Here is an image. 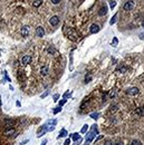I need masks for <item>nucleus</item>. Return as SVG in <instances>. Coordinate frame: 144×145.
<instances>
[{"mask_svg": "<svg viewBox=\"0 0 144 145\" xmlns=\"http://www.w3.org/2000/svg\"><path fill=\"white\" fill-rule=\"evenodd\" d=\"M97 134H98V127H97L96 124H94V125H92V127H91V131H89V132L87 133V135H86V138H85L86 144L85 145H88L89 143L96 137Z\"/></svg>", "mask_w": 144, "mask_h": 145, "instance_id": "1", "label": "nucleus"}, {"mask_svg": "<svg viewBox=\"0 0 144 145\" xmlns=\"http://www.w3.org/2000/svg\"><path fill=\"white\" fill-rule=\"evenodd\" d=\"M55 129V126L54 125H50V124H44L42 126H40L38 129V132H37V137H41L42 135H45L47 132H53Z\"/></svg>", "mask_w": 144, "mask_h": 145, "instance_id": "2", "label": "nucleus"}, {"mask_svg": "<svg viewBox=\"0 0 144 145\" xmlns=\"http://www.w3.org/2000/svg\"><path fill=\"white\" fill-rule=\"evenodd\" d=\"M140 93V90L137 87H130L126 89V94L130 95V96H134V95H137Z\"/></svg>", "mask_w": 144, "mask_h": 145, "instance_id": "3", "label": "nucleus"}, {"mask_svg": "<svg viewBox=\"0 0 144 145\" xmlns=\"http://www.w3.org/2000/svg\"><path fill=\"white\" fill-rule=\"evenodd\" d=\"M89 31H91V34H97L98 31H99V26H98L97 24H93V25H91Z\"/></svg>", "mask_w": 144, "mask_h": 145, "instance_id": "4", "label": "nucleus"}, {"mask_svg": "<svg viewBox=\"0 0 144 145\" xmlns=\"http://www.w3.org/2000/svg\"><path fill=\"white\" fill-rule=\"evenodd\" d=\"M30 61H31V57H30L29 55H26L22 57V60H21V64L24 65V66H26V65L30 64Z\"/></svg>", "mask_w": 144, "mask_h": 145, "instance_id": "5", "label": "nucleus"}, {"mask_svg": "<svg viewBox=\"0 0 144 145\" xmlns=\"http://www.w3.org/2000/svg\"><path fill=\"white\" fill-rule=\"evenodd\" d=\"M133 7H134L133 1H127L126 4H124V6H123L124 10H126V11H128V10H132V9H133Z\"/></svg>", "mask_w": 144, "mask_h": 145, "instance_id": "6", "label": "nucleus"}, {"mask_svg": "<svg viewBox=\"0 0 144 145\" xmlns=\"http://www.w3.org/2000/svg\"><path fill=\"white\" fill-rule=\"evenodd\" d=\"M29 35V27L28 26H24L21 28V36L22 37H27Z\"/></svg>", "mask_w": 144, "mask_h": 145, "instance_id": "7", "label": "nucleus"}, {"mask_svg": "<svg viewBox=\"0 0 144 145\" xmlns=\"http://www.w3.org/2000/svg\"><path fill=\"white\" fill-rule=\"evenodd\" d=\"M15 123H16L15 120H10V118H9V120L4 121V126H6L7 128H11L13 125H15Z\"/></svg>", "mask_w": 144, "mask_h": 145, "instance_id": "8", "label": "nucleus"}, {"mask_svg": "<svg viewBox=\"0 0 144 145\" xmlns=\"http://www.w3.org/2000/svg\"><path fill=\"white\" fill-rule=\"evenodd\" d=\"M49 22H50L51 26H57L58 24H59V18L57 17V16H53V17L50 18Z\"/></svg>", "mask_w": 144, "mask_h": 145, "instance_id": "9", "label": "nucleus"}, {"mask_svg": "<svg viewBox=\"0 0 144 145\" xmlns=\"http://www.w3.org/2000/svg\"><path fill=\"white\" fill-rule=\"evenodd\" d=\"M44 35H45V30H44V28L42 27H38L37 29H36V36L37 37H44Z\"/></svg>", "mask_w": 144, "mask_h": 145, "instance_id": "10", "label": "nucleus"}, {"mask_svg": "<svg viewBox=\"0 0 144 145\" xmlns=\"http://www.w3.org/2000/svg\"><path fill=\"white\" fill-rule=\"evenodd\" d=\"M11 134H15V128H8V129H6L4 132V135H6V136H10Z\"/></svg>", "mask_w": 144, "mask_h": 145, "instance_id": "11", "label": "nucleus"}, {"mask_svg": "<svg viewBox=\"0 0 144 145\" xmlns=\"http://www.w3.org/2000/svg\"><path fill=\"white\" fill-rule=\"evenodd\" d=\"M134 115H137L139 117H142L143 116V107H140V108H137L134 113H133Z\"/></svg>", "mask_w": 144, "mask_h": 145, "instance_id": "12", "label": "nucleus"}, {"mask_svg": "<svg viewBox=\"0 0 144 145\" xmlns=\"http://www.w3.org/2000/svg\"><path fill=\"white\" fill-rule=\"evenodd\" d=\"M106 13H107V7H102V8L99 9V11H98L99 16H105Z\"/></svg>", "mask_w": 144, "mask_h": 145, "instance_id": "13", "label": "nucleus"}, {"mask_svg": "<svg viewBox=\"0 0 144 145\" xmlns=\"http://www.w3.org/2000/svg\"><path fill=\"white\" fill-rule=\"evenodd\" d=\"M40 74H41L42 76H46L47 74H48V66H44V67H41V69H40Z\"/></svg>", "mask_w": 144, "mask_h": 145, "instance_id": "14", "label": "nucleus"}, {"mask_svg": "<svg viewBox=\"0 0 144 145\" xmlns=\"http://www.w3.org/2000/svg\"><path fill=\"white\" fill-rule=\"evenodd\" d=\"M70 138H72L73 141H77V140L81 138V136H79L78 133H74V134H70Z\"/></svg>", "mask_w": 144, "mask_h": 145, "instance_id": "15", "label": "nucleus"}, {"mask_svg": "<svg viewBox=\"0 0 144 145\" xmlns=\"http://www.w3.org/2000/svg\"><path fill=\"white\" fill-rule=\"evenodd\" d=\"M67 131L65 129V128H63L62 131L59 132V135H58V138H60V137H65V136H67Z\"/></svg>", "mask_w": 144, "mask_h": 145, "instance_id": "16", "label": "nucleus"}, {"mask_svg": "<svg viewBox=\"0 0 144 145\" xmlns=\"http://www.w3.org/2000/svg\"><path fill=\"white\" fill-rule=\"evenodd\" d=\"M116 20H117V13H115L114 16L112 17V19H111V21H110V25H114L115 22H116Z\"/></svg>", "mask_w": 144, "mask_h": 145, "instance_id": "17", "label": "nucleus"}, {"mask_svg": "<svg viewBox=\"0 0 144 145\" xmlns=\"http://www.w3.org/2000/svg\"><path fill=\"white\" fill-rule=\"evenodd\" d=\"M72 94H73V92H70V90H68V92H66V93H65V94L63 95V98H64V99H66V98L70 97V96H72Z\"/></svg>", "mask_w": 144, "mask_h": 145, "instance_id": "18", "label": "nucleus"}, {"mask_svg": "<svg viewBox=\"0 0 144 145\" xmlns=\"http://www.w3.org/2000/svg\"><path fill=\"white\" fill-rule=\"evenodd\" d=\"M89 116H91V117H92L93 120L96 121V120L98 118V117H99V113H92V114H91Z\"/></svg>", "mask_w": 144, "mask_h": 145, "instance_id": "19", "label": "nucleus"}, {"mask_svg": "<svg viewBox=\"0 0 144 145\" xmlns=\"http://www.w3.org/2000/svg\"><path fill=\"white\" fill-rule=\"evenodd\" d=\"M87 128H88V125H86V124H85L84 126H83V128H82V131H81L82 134H85V133L87 132Z\"/></svg>", "mask_w": 144, "mask_h": 145, "instance_id": "20", "label": "nucleus"}, {"mask_svg": "<svg viewBox=\"0 0 144 145\" xmlns=\"http://www.w3.org/2000/svg\"><path fill=\"white\" fill-rule=\"evenodd\" d=\"M131 145H142V143H141V141H139V140H134V141H132Z\"/></svg>", "mask_w": 144, "mask_h": 145, "instance_id": "21", "label": "nucleus"}, {"mask_svg": "<svg viewBox=\"0 0 144 145\" xmlns=\"http://www.w3.org/2000/svg\"><path fill=\"white\" fill-rule=\"evenodd\" d=\"M41 2H42V0H36L34 2V6L35 7H39V6L41 4Z\"/></svg>", "mask_w": 144, "mask_h": 145, "instance_id": "22", "label": "nucleus"}, {"mask_svg": "<svg viewBox=\"0 0 144 145\" xmlns=\"http://www.w3.org/2000/svg\"><path fill=\"white\" fill-rule=\"evenodd\" d=\"M91 79H92V75H91V74H89V75L87 74V75H86V77H85V83H88Z\"/></svg>", "mask_w": 144, "mask_h": 145, "instance_id": "23", "label": "nucleus"}, {"mask_svg": "<svg viewBox=\"0 0 144 145\" xmlns=\"http://www.w3.org/2000/svg\"><path fill=\"white\" fill-rule=\"evenodd\" d=\"M62 111V107H56V109H54V111H53V113H54V114H57V113H59V112Z\"/></svg>", "mask_w": 144, "mask_h": 145, "instance_id": "24", "label": "nucleus"}, {"mask_svg": "<svg viewBox=\"0 0 144 145\" xmlns=\"http://www.w3.org/2000/svg\"><path fill=\"white\" fill-rule=\"evenodd\" d=\"M117 44H119V39L114 38V39H113V43H112V45H113V46H115V45H117Z\"/></svg>", "mask_w": 144, "mask_h": 145, "instance_id": "25", "label": "nucleus"}, {"mask_svg": "<svg viewBox=\"0 0 144 145\" xmlns=\"http://www.w3.org/2000/svg\"><path fill=\"white\" fill-rule=\"evenodd\" d=\"M115 95H116V92H115V90L113 89V90H112V92H111L110 97H111V98H113V97H114V96H115Z\"/></svg>", "mask_w": 144, "mask_h": 145, "instance_id": "26", "label": "nucleus"}, {"mask_svg": "<svg viewBox=\"0 0 144 145\" xmlns=\"http://www.w3.org/2000/svg\"><path fill=\"white\" fill-rule=\"evenodd\" d=\"M111 108H112V109H111V112H112V113H113V112H116V111H117V106H116V105H115V106L113 105V106L111 107Z\"/></svg>", "mask_w": 144, "mask_h": 145, "instance_id": "27", "label": "nucleus"}, {"mask_svg": "<svg viewBox=\"0 0 144 145\" xmlns=\"http://www.w3.org/2000/svg\"><path fill=\"white\" fill-rule=\"evenodd\" d=\"M51 2H53V4H58L60 2V0H51Z\"/></svg>", "mask_w": 144, "mask_h": 145, "instance_id": "28", "label": "nucleus"}, {"mask_svg": "<svg viewBox=\"0 0 144 145\" xmlns=\"http://www.w3.org/2000/svg\"><path fill=\"white\" fill-rule=\"evenodd\" d=\"M75 142H76V143H75V144H74V145H79V144H81V143H82V137H81V138H79V140H77V141H75Z\"/></svg>", "mask_w": 144, "mask_h": 145, "instance_id": "29", "label": "nucleus"}, {"mask_svg": "<svg viewBox=\"0 0 144 145\" xmlns=\"http://www.w3.org/2000/svg\"><path fill=\"white\" fill-rule=\"evenodd\" d=\"M65 103H66V99H63V101H60V102H59V106L62 107L64 104H65Z\"/></svg>", "mask_w": 144, "mask_h": 145, "instance_id": "30", "label": "nucleus"}, {"mask_svg": "<svg viewBox=\"0 0 144 145\" xmlns=\"http://www.w3.org/2000/svg\"><path fill=\"white\" fill-rule=\"evenodd\" d=\"M69 143H70V138H67L65 141V143H64V145H69Z\"/></svg>", "mask_w": 144, "mask_h": 145, "instance_id": "31", "label": "nucleus"}, {"mask_svg": "<svg viewBox=\"0 0 144 145\" xmlns=\"http://www.w3.org/2000/svg\"><path fill=\"white\" fill-rule=\"evenodd\" d=\"M115 4H116V2H115V1H111V8L113 9L115 7Z\"/></svg>", "mask_w": 144, "mask_h": 145, "instance_id": "32", "label": "nucleus"}, {"mask_svg": "<svg viewBox=\"0 0 144 145\" xmlns=\"http://www.w3.org/2000/svg\"><path fill=\"white\" fill-rule=\"evenodd\" d=\"M58 97H59V95H58V94H55V95H54V101L56 102V101L58 99Z\"/></svg>", "mask_w": 144, "mask_h": 145, "instance_id": "33", "label": "nucleus"}, {"mask_svg": "<svg viewBox=\"0 0 144 145\" xmlns=\"http://www.w3.org/2000/svg\"><path fill=\"white\" fill-rule=\"evenodd\" d=\"M119 72H126V68H125V67H122V68L119 69Z\"/></svg>", "mask_w": 144, "mask_h": 145, "instance_id": "34", "label": "nucleus"}, {"mask_svg": "<svg viewBox=\"0 0 144 145\" xmlns=\"http://www.w3.org/2000/svg\"><path fill=\"white\" fill-rule=\"evenodd\" d=\"M105 145H113V143H112V142H111V141H106Z\"/></svg>", "mask_w": 144, "mask_h": 145, "instance_id": "35", "label": "nucleus"}, {"mask_svg": "<svg viewBox=\"0 0 144 145\" xmlns=\"http://www.w3.org/2000/svg\"><path fill=\"white\" fill-rule=\"evenodd\" d=\"M113 145H124V144L122 143V142H116V143H115V144H113Z\"/></svg>", "mask_w": 144, "mask_h": 145, "instance_id": "36", "label": "nucleus"}, {"mask_svg": "<svg viewBox=\"0 0 144 145\" xmlns=\"http://www.w3.org/2000/svg\"><path fill=\"white\" fill-rule=\"evenodd\" d=\"M106 98H107V96H106V95L104 94V95H103V101H104V102H106V101H107Z\"/></svg>", "mask_w": 144, "mask_h": 145, "instance_id": "37", "label": "nucleus"}, {"mask_svg": "<svg viewBox=\"0 0 144 145\" xmlns=\"http://www.w3.org/2000/svg\"><path fill=\"white\" fill-rule=\"evenodd\" d=\"M47 95H48V92H46V93H45V94H42V95H41V98H44V97H46Z\"/></svg>", "mask_w": 144, "mask_h": 145, "instance_id": "38", "label": "nucleus"}, {"mask_svg": "<svg viewBox=\"0 0 144 145\" xmlns=\"http://www.w3.org/2000/svg\"><path fill=\"white\" fill-rule=\"evenodd\" d=\"M47 144V140H44V141L41 142V145H46Z\"/></svg>", "mask_w": 144, "mask_h": 145, "instance_id": "39", "label": "nucleus"}, {"mask_svg": "<svg viewBox=\"0 0 144 145\" xmlns=\"http://www.w3.org/2000/svg\"><path fill=\"white\" fill-rule=\"evenodd\" d=\"M48 51H49V54H51V52H54L55 50H54V48H50V49H49Z\"/></svg>", "mask_w": 144, "mask_h": 145, "instance_id": "40", "label": "nucleus"}, {"mask_svg": "<svg viewBox=\"0 0 144 145\" xmlns=\"http://www.w3.org/2000/svg\"><path fill=\"white\" fill-rule=\"evenodd\" d=\"M140 39H142V40H143V32H142V34H140Z\"/></svg>", "mask_w": 144, "mask_h": 145, "instance_id": "41", "label": "nucleus"}, {"mask_svg": "<svg viewBox=\"0 0 144 145\" xmlns=\"http://www.w3.org/2000/svg\"><path fill=\"white\" fill-rule=\"evenodd\" d=\"M102 138H103V135H101V136L97 137V140H102Z\"/></svg>", "mask_w": 144, "mask_h": 145, "instance_id": "42", "label": "nucleus"}]
</instances>
